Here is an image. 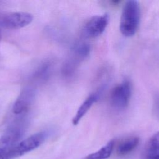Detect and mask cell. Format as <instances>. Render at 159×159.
I'll return each instance as SVG.
<instances>
[{"label": "cell", "instance_id": "6da1fadb", "mask_svg": "<svg viewBox=\"0 0 159 159\" xmlns=\"http://www.w3.org/2000/svg\"><path fill=\"white\" fill-rule=\"evenodd\" d=\"M140 17V10L138 1H127L123 7L120 20V30L123 35L130 37L135 34L139 27Z\"/></svg>", "mask_w": 159, "mask_h": 159}, {"label": "cell", "instance_id": "7a4b0ae2", "mask_svg": "<svg viewBox=\"0 0 159 159\" xmlns=\"http://www.w3.org/2000/svg\"><path fill=\"white\" fill-rule=\"evenodd\" d=\"M24 132V127L17 123L5 131L0 137V159H12V152L20 142Z\"/></svg>", "mask_w": 159, "mask_h": 159}, {"label": "cell", "instance_id": "3957f363", "mask_svg": "<svg viewBox=\"0 0 159 159\" xmlns=\"http://www.w3.org/2000/svg\"><path fill=\"white\" fill-rule=\"evenodd\" d=\"M132 94V85L129 80H124L116 85L111 91V104L118 110L125 109L129 104Z\"/></svg>", "mask_w": 159, "mask_h": 159}, {"label": "cell", "instance_id": "277c9868", "mask_svg": "<svg viewBox=\"0 0 159 159\" xmlns=\"http://www.w3.org/2000/svg\"><path fill=\"white\" fill-rule=\"evenodd\" d=\"M32 20L33 16L29 12H9L0 17V25L8 29H18L26 27Z\"/></svg>", "mask_w": 159, "mask_h": 159}, {"label": "cell", "instance_id": "5b68a950", "mask_svg": "<svg viewBox=\"0 0 159 159\" xmlns=\"http://www.w3.org/2000/svg\"><path fill=\"white\" fill-rule=\"evenodd\" d=\"M47 137L45 132L35 133L20 141L14 148L11 153L12 159L24 155L39 147L45 141Z\"/></svg>", "mask_w": 159, "mask_h": 159}, {"label": "cell", "instance_id": "8992f818", "mask_svg": "<svg viewBox=\"0 0 159 159\" xmlns=\"http://www.w3.org/2000/svg\"><path fill=\"white\" fill-rule=\"evenodd\" d=\"M108 22L109 16L107 14L93 16L83 26V35L88 39L99 36L106 29Z\"/></svg>", "mask_w": 159, "mask_h": 159}, {"label": "cell", "instance_id": "52a82bcc", "mask_svg": "<svg viewBox=\"0 0 159 159\" xmlns=\"http://www.w3.org/2000/svg\"><path fill=\"white\" fill-rule=\"evenodd\" d=\"M35 93L33 88L24 89L14 104L12 111L16 114H20L26 111L32 105L35 99Z\"/></svg>", "mask_w": 159, "mask_h": 159}, {"label": "cell", "instance_id": "ba28073f", "mask_svg": "<svg viewBox=\"0 0 159 159\" xmlns=\"http://www.w3.org/2000/svg\"><path fill=\"white\" fill-rule=\"evenodd\" d=\"M142 158L143 159H159V131L154 134L146 143Z\"/></svg>", "mask_w": 159, "mask_h": 159}, {"label": "cell", "instance_id": "9c48e42d", "mask_svg": "<svg viewBox=\"0 0 159 159\" xmlns=\"http://www.w3.org/2000/svg\"><path fill=\"white\" fill-rule=\"evenodd\" d=\"M99 98V93H94L90 94L81 104L78 111H76L74 117L73 118L72 122L74 125H77L81 119L84 117L86 112L89 110L92 106L98 101Z\"/></svg>", "mask_w": 159, "mask_h": 159}, {"label": "cell", "instance_id": "30bf717a", "mask_svg": "<svg viewBox=\"0 0 159 159\" xmlns=\"http://www.w3.org/2000/svg\"><path fill=\"white\" fill-rule=\"evenodd\" d=\"M139 142V139L135 136H132L122 140L117 147V153L119 155H125L136 148Z\"/></svg>", "mask_w": 159, "mask_h": 159}, {"label": "cell", "instance_id": "8fae6325", "mask_svg": "<svg viewBox=\"0 0 159 159\" xmlns=\"http://www.w3.org/2000/svg\"><path fill=\"white\" fill-rule=\"evenodd\" d=\"M114 145V140H111L97 152L88 155L86 159H107L111 155Z\"/></svg>", "mask_w": 159, "mask_h": 159}, {"label": "cell", "instance_id": "7c38bea8", "mask_svg": "<svg viewBox=\"0 0 159 159\" xmlns=\"http://www.w3.org/2000/svg\"><path fill=\"white\" fill-rule=\"evenodd\" d=\"M90 51V47L88 44L81 43L77 45L75 48V54L77 55L80 58H86Z\"/></svg>", "mask_w": 159, "mask_h": 159}, {"label": "cell", "instance_id": "4fadbf2b", "mask_svg": "<svg viewBox=\"0 0 159 159\" xmlns=\"http://www.w3.org/2000/svg\"><path fill=\"white\" fill-rule=\"evenodd\" d=\"M153 106L154 114L159 119V93L155 96Z\"/></svg>", "mask_w": 159, "mask_h": 159}, {"label": "cell", "instance_id": "5bb4252c", "mask_svg": "<svg viewBox=\"0 0 159 159\" xmlns=\"http://www.w3.org/2000/svg\"><path fill=\"white\" fill-rule=\"evenodd\" d=\"M1 30H0V40H1Z\"/></svg>", "mask_w": 159, "mask_h": 159}]
</instances>
